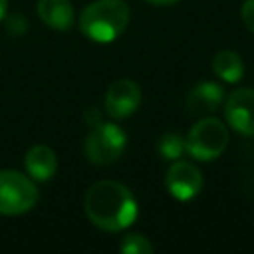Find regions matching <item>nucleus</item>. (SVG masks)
Returning a JSON list of instances; mask_svg holds the SVG:
<instances>
[{"label": "nucleus", "instance_id": "3", "mask_svg": "<svg viewBox=\"0 0 254 254\" xmlns=\"http://www.w3.org/2000/svg\"><path fill=\"white\" fill-rule=\"evenodd\" d=\"M226 145H228L226 125L220 119L210 117V115L198 119L190 127V131L185 139L187 153L196 161H214V159H218L224 153Z\"/></svg>", "mask_w": 254, "mask_h": 254}, {"label": "nucleus", "instance_id": "6", "mask_svg": "<svg viewBox=\"0 0 254 254\" xmlns=\"http://www.w3.org/2000/svg\"><path fill=\"white\" fill-rule=\"evenodd\" d=\"M224 117L228 125L246 137H254V89L240 87L226 97Z\"/></svg>", "mask_w": 254, "mask_h": 254}, {"label": "nucleus", "instance_id": "12", "mask_svg": "<svg viewBox=\"0 0 254 254\" xmlns=\"http://www.w3.org/2000/svg\"><path fill=\"white\" fill-rule=\"evenodd\" d=\"M212 71L220 79H224L228 83H236L244 75V62H242V58L236 52H232V50H220L212 58Z\"/></svg>", "mask_w": 254, "mask_h": 254}, {"label": "nucleus", "instance_id": "14", "mask_svg": "<svg viewBox=\"0 0 254 254\" xmlns=\"http://www.w3.org/2000/svg\"><path fill=\"white\" fill-rule=\"evenodd\" d=\"M119 248H121L123 254H151L155 250L153 244L149 242V238L143 236V234H127V236H123Z\"/></svg>", "mask_w": 254, "mask_h": 254}, {"label": "nucleus", "instance_id": "4", "mask_svg": "<svg viewBox=\"0 0 254 254\" xmlns=\"http://www.w3.org/2000/svg\"><path fill=\"white\" fill-rule=\"evenodd\" d=\"M38 202V189L32 177L18 171H0V214L16 216L28 212Z\"/></svg>", "mask_w": 254, "mask_h": 254}, {"label": "nucleus", "instance_id": "11", "mask_svg": "<svg viewBox=\"0 0 254 254\" xmlns=\"http://www.w3.org/2000/svg\"><path fill=\"white\" fill-rule=\"evenodd\" d=\"M24 165L34 181H50L58 171V157L48 145H34L26 151Z\"/></svg>", "mask_w": 254, "mask_h": 254}, {"label": "nucleus", "instance_id": "10", "mask_svg": "<svg viewBox=\"0 0 254 254\" xmlns=\"http://www.w3.org/2000/svg\"><path fill=\"white\" fill-rule=\"evenodd\" d=\"M38 16L52 30L65 32L75 22V10L69 0H38Z\"/></svg>", "mask_w": 254, "mask_h": 254}, {"label": "nucleus", "instance_id": "7", "mask_svg": "<svg viewBox=\"0 0 254 254\" xmlns=\"http://www.w3.org/2000/svg\"><path fill=\"white\" fill-rule=\"evenodd\" d=\"M141 87L127 77L113 81L105 93V111L113 119H125L141 105Z\"/></svg>", "mask_w": 254, "mask_h": 254}, {"label": "nucleus", "instance_id": "17", "mask_svg": "<svg viewBox=\"0 0 254 254\" xmlns=\"http://www.w3.org/2000/svg\"><path fill=\"white\" fill-rule=\"evenodd\" d=\"M83 121L87 123V127H95V125H99V123H101V113H99V109H97V107H89V109H85V113H83Z\"/></svg>", "mask_w": 254, "mask_h": 254}, {"label": "nucleus", "instance_id": "16", "mask_svg": "<svg viewBox=\"0 0 254 254\" xmlns=\"http://www.w3.org/2000/svg\"><path fill=\"white\" fill-rule=\"evenodd\" d=\"M240 16H242L244 26L254 34V0H244L240 8Z\"/></svg>", "mask_w": 254, "mask_h": 254}, {"label": "nucleus", "instance_id": "13", "mask_svg": "<svg viewBox=\"0 0 254 254\" xmlns=\"http://www.w3.org/2000/svg\"><path fill=\"white\" fill-rule=\"evenodd\" d=\"M157 151L169 159V161H177L181 159V155L187 151L185 149V139L179 133H163L157 141Z\"/></svg>", "mask_w": 254, "mask_h": 254}, {"label": "nucleus", "instance_id": "18", "mask_svg": "<svg viewBox=\"0 0 254 254\" xmlns=\"http://www.w3.org/2000/svg\"><path fill=\"white\" fill-rule=\"evenodd\" d=\"M147 2L157 4V6H171V4H177V2H181V0H147Z\"/></svg>", "mask_w": 254, "mask_h": 254}, {"label": "nucleus", "instance_id": "2", "mask_svg": "<svg viewBox=\"0 0 254 254\" xmlns=\"http://www.w3.org/2000/svg\"><path fill=\"white\" fill-rule=\"evenodd\" d=\"M129 4L125 0H95L79 16V30L93 42L107 44L119 38L129 24Z\"/></svg>", "mask_w": 254, "mask_h": 254}, {"label": "nucleus", "instance_id": "19", "mask_svg": "<svg viewBox=\"0 0 254 254\" xmlns=\"http://www.w3.org/2000/svg\"><path fill=\"white\" fill-rule=\"evenodd\" d=\"M6 6H8V2L6 0H0V20L6 16Z\"/></svg>", "mask_w": 254, "mask_h": 254}, {"label": "nucleus", "instance_id": "5", "mask_svg": "<svg viewBox=\"0 0 254 254\" xmlns=\"http://www.w3.org/2000/svg\"><path fill=\"white\" fill-rule=\"evenodd\" d=\"M127 147V135L115 123H99L91 127L85 139V157L95 165H109L117 161Z\"/></svg>", "mask_w": 254, "mask_h": 254}, {"label": "nucleus", "instance_id": "8", "mask_svg": "<svg viewBox=\"0 0 254 254\" xmlns=\"http://www.w3.org/2000/svg\"><path fill=\"white\" fill-rule=\"evenodd\" d=\"M165 185H167V190L171 192V196H175L179 200H190L202 189V175L192 163L177 159V161H173V165L167 171Z\"/></svg>", "mask_w": 254, "mask_h": 254}, {"label": "nucleus", "instance_id": "15", "mask_svg": "<svg viewBox=\"0 0 254 254\" xmlns=\"http://www.w3.org/2000/svg\"><path fill=\"white\" fill-rule=\"evenodd\" d=\"M6 30L12 34V36H22L26 30H28V22L22 14H14V16H8L6 18Z\"/></svg>", "mask_w": 254, "mask_h": 254}, {"label": "nucleus", "instance_id": "9", "mask_svg": "<svg viewBox=\"0 0 254 254\" xmlns=\"http://www.w3.org/2000/svg\"><path fill=\"white\" fill-rule=\"evenodd\" d=\"M224 101V89L214 81H200L187 95V111L194 117H206L214 113Z\"/></svg>", "mask_w": 254, "mask_h": 254}, {"label": "nucleus", "instance_id": "1", "mask_svg": "<svg viewBox=\"0 0 254 254\" xmlns=\"http://www.w3.org/2000/svg\"><path fill=\"white\" fill-rule=\"evenodd\" d=\"M87 218L105 232H119L137 218V200L119 181H97L85 192Z\"/></svg>", "mask_w": 254, "mask_h": 254}]
</instances>
